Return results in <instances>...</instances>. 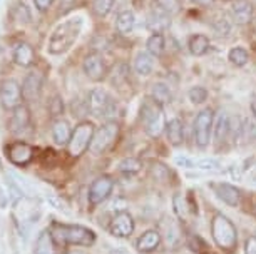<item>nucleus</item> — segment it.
Wrapping results in <instances>:
<instances>
[{"instance_id":"58836bf2","label":"nucleus","mask_w":256,"mask_h":254,"mask_svg":"<svg viewBox=\"0 0 256 254\" xmlns=\"http://www.w3.org/2000/svg\"><path fill=\"white\" fill-rule=\"evenodd\" d=\"M49 111H50L52 116H60V114L64 112V102H62V99L59 97V95H56V97L50 100Z\"/></svg>"},{"instance_id":"4be33fe9","label":"nucleus","mask_w":256,"mask_h":254,"mask_svg":"<svg viewBox=\"0 0 256 254\" xmlns=\"http://www.w3.org/2000/svg\"><path fill=\"white\" fill-rule=\"evenodd\" d=\"M166 134H168V141L172 146H181L184 141V127L180 119H171L169 124H166Z\"/></svg>"},{"instance_id":"f3484780","label":"nucleus","mask_w":256,"mask_h":254,"mask_svg":"<svg viewBox=\"0 0 256 254\" xmlns=\"http://www.w3.org/2000/svg\"><path fill=\"white\" fill-rule=\"evenodd\" d=\"M231 132V122L228 114L221 111L214 119V124H212V136H214V142L221 146V142H224L228 139Z\"/></svg>"},{"instance_id":"b1692460","label":"nucleus","mask_w":256,"mask_h":254,"mask_svg":"<svg viewBox=\"0 0 256 254\" xmlns=\"http://www.w3.org/2000/svg\"><path fill=\"white\" fill-rule=\"evenodd\" d=\"M34 254H56V243L50 231H42L38 234Z\"/></svg>"},{"instance_id":"c03bdc74","label":"nucleus","mask_w":256,"mask_h":254,"mask_svg":"<svg viewBox=\"0 0 256 254\" xmlns=\"http://www.w3.org/2000/svg\"><path fill=\"white\" fill-rule=\"evenodd\" d=\"M191 2L196 3V5H200V7H210V5H212L214 0H191Z\"/></svg>"},{"instance_id":"4c0bfd02","label":"nucleus","mask_w":256,"mask_h":254,"mask_svg":"<svg viewBox=\"0 0 256 254\" xmlns=\"http://www.w3.org/2000/svg\"><path fill=\"white\" fill-rule=\"evenodd\" d=\"M152 176L156 177L158 181H168V177L171 176V172H169V169L164 164L156 162V164L152 166Z\"/></svg>"},{"instance_id":"ea45409f","label":"nucleus","mask_w":256,"mask_h":254,"mask_svg":"<svg viewBox=\"0 0 256 254\" xmlns=\"http://www.w3.org/2000/svg\"><path fill=\"white\" fill-rule=\"evenodd\" d=\"M214 28H216V32L220 33V35H226V33L230 32V28H231V25L228 23V20L223 17V18H218L216 20V23H214Z\"/></svg>"},{"instance_id":"f8f14e48","label":"nucleus","mask_w":256,"mask_h":254,"mask_svg":"<svg viewBox=\"0 0 256 254\" xmlns=\"http://www.w3.org/2000/svg\"><path fill=\"white\" fill-rule=\"evenodd\" d=\"M42 85H44V77L40 72H30L27 74V77L22 82V97L27 102L38 99V95L42 92Z\"/></svg>"},{"instance_id":"cd10ccee","label":"nucleus","mask_w":256,"mask_h":254,"mask_svg":"<svg viewBox=\"0 0 256 254\" xmlns=\"http://www.w3.org/2000/svg\"><path fill=\"white\" fill-rule=\"evenodd\" d=\"M151 95H152V100H156L159 105H164V104L171 102V99H172L171 89H169V85H166L164 82L154 84L152 89H151Z\"/></svg>"},{"instance_id":"dca6fc26","label":"nucleus","mask_w":256,"mask_h":254,"mask_svg":"<svg viewBox=\"0 0 256 254\" xmlns=\"http://www.w3.org/2000/svg\"><path fill=\"white\" fill-rule=\"evenodd\" d=\"M28 126H30V111H28L26 105H18L12 112L8 129H10L12 134H17L18 136V134H22Z\"/></svg>"},{"instance_id":"4468645a","label":"nucleus","mask_w":256,"mask_h":254,"mask_svg":"<svg viewBox=\"0 0 256 254\" xmlns=\"http://www.w3.org/2000/svg\"><path fill=\"white\" fill-rule=\"evenodd\" d=\"M132 231H134V221H132L131 214L120 211V213L114 216L112 223H110V233H112L114 236L128 238V236H131Z\"/></svg>"},{"instance_id":"7ed1b4c3","label":"nucleus","mask_w":256,"mask_h":254,"mask_svg":"<svg viewBox=\"0 0 256 254\" xmlns=\"http://www.w3.org/2000/svg\"><path fill=\"white\" fill-rule=\"evenodd\" d=\"M211 234L214 243L221 249H226V251H231L236 246V243H238V233H236L234 224L223 214H216L212 218Z\"/></svg>"},{"instance_id":"39448f33","label":"nucleus","mask_w":256,"mask_h":254,"mask_svg":"<svg viewBox=\"0 0 256 254\" xmlns=\"http://www.w3.org/2000/svg\"><path fill=\"white\" fill-rule=\"evenodd\" d=\"M88 109L96 117L109 119L118 112V102L109 92L102 89H92L88 95Z\"/></svg>"},{"instance_id":"c9c22d12","label":"nucleus","mask_w":256,"mask_h":254,"mask_svg":"<svg viewBox=\"0 0 256 254\" xmlns=\"http://www.w3.org/2000/svg\"><path fill=\"white\" fill-rule=\"evenodd\" d=\"M188 95H190V100L192 104H202L208 99V90L204 87L196 85V87H192L190 92H188Z\"/></svg>"},{"instance_id":"bb28decb","label":"nucleus","mask_w":256,"mask_h":254,"mask_svg":"<svg viewBox=\"0 0 256 254\" xmlns=\"http://www.w3.org/2000/svg\"><path fill=\"white\" fill-rule=\"evenodd\" d=\"M188 47H190V52L192 55L201 57L210 49V39L206 35H202V33H196V35H192L190 39V45Z\"/></svg>"},{"instance_id":"49530a36","label":"nucleus","mask_w":256,"mask_h":254,"mask_svg":"<svg viewBox=\"0 0 256 254\" xmlns=\"http://www.w3.org/2000/svg\"><path fill=\"white\" fill-rule=\"evenodd\" d=\"M64 254H86V253H82V251H70V253H64Z\"/></svg>"},{"instance_id":"473e14b6","label":"nucleus","mask_w":256,"mask_h":254,"mask_svg":"<svg viewBox=\"0 0 256 254\" xmlns=\"http://www.w3.org/2000/svg\"><path fill=\"white\" fill-rule=\"evenodd\" d=\"M112 5H114V0H94L92 10L98 17H106L112 10Z\"/></svg>"},{"instance_id":"c756f323","label":"nucleus","mask_w":256,"mask_h":254,"mask_svg":"<svg viewBox=\"0 0 256 254\" xmlns=\"http://www.w3.org/2000/svg\"><path fill=\"white\" fill-rule=\"evenodd\" d=\"M172 206H174L176 214L180 216L181 219H188L190 211H192V208H190V204H188V201H186V198L182 194H176L174 196V199H172Z\"/></svg>"},{"instance_id":"37998d69","label":"nucleus","mask_w":256,"mask_h":254,"mask_svg":"<svg viewBox=\"0 0 256 254\" xmlns=\"http://www.w3.org/2000/svg\"><path fill=\"white\" fill-rule=\"evenodd\" d=\"M246 254H256V238H248V241H246Z\"/></svg>"},{"instance_id":"9d476101","label":"nucleus","mask_w":256,"mask_h":254,"mask_svg":"<svg viewBox=\"0 0 256 254\" xmlns=\"http://www.w3.org/2000/svg\"><path fill=\"white\" fill-rule=\"evenodd\" d=\"M82 69H84V74L94 82H100L106 77V72H108L104 57L99 52H90V54L86 55L84 62H82Z\"/></svg>"},{"instance_id":"79ce46f5","label":"nucleus","mask_w":256,"mask_h":254,"mask_svg":"<svg viewBox=\"0 0 256 254\" xmlns=\"http://www.w3.org/2000/svg\"><path fill=\"white\" fill-rule=\"evenodd\" d=\"M34 2H36V5H37V8L40 12H46L47 8H49L50 5H52V2H54V0H34Z\"/></svg>"},{"instance_id":"1a4fd4ad","label":"nucleus","mask_w":256,"mask_h":254,"mask_svg":"<svg viewBox=\"0 0 256 254\" xmlns=\"http://www.w3.org/2000/svg\"><path fill=\"white\" fill-rule=\"evenodd\" d=\"M22 87L17 80L4 79L0 80V104L6 109L14 111L18 105H22Z\"/></svg>"},{"instance_id":"e433bc0d","label":"nucleus","mask_w":256,"mask_h":254,"mask_svg":"<svg viewBox=\"0 0 256 254\" xmlns=\"http://www.w3.org/2000/svg\"><path fill=\"white\" fill-rule=\"evenodd\" d=\"M220 162L216 159H200V161H194V169H201V171H218L220 169Z\"/></svg>"},{"instance_id":"aec40b11","label":"nucleus","mask_w":256,"mask_h":254,"mask_svg":"<svg viewBox=\"0 0 256 254\" xmlns=\"http://www.w3.org/2000/svg\"><path fill=\"white\" fill-rule=\"evenodd\" d=\"M34 59H36V54H34L32 47L27 42H18L16 49H14V60H16V64L28 67L34 64Z\"/></svg>"},{"instance_id":"9b49d317","label":"nucleus","mask_w":256,"mask_h":254,"mask_svg":"<svg viewBox=\"0 0 256 254\" xmlns=\"http://www.w3.org/2000/svg\"><path fill=\"white\" fill-rule=\"evenodd\" d=\"M112 188H114V183L109 176H100L98 179L90 184V189H89V203L92 206H98L100 204L102 201H106L109 198V194L112 193Z\"/></svg>"},{"instance_id":"5701e85b","label":"nucleus","mask_w":256,"mask_h":254,"mask_svg":"<svg viewBox=\"0 0 256 254\" xmlns=\"http://www.w3.org/2000/svg\"><path fill=\"white\" fill-rule=\"evenodd\" d=\"M159 243H161V234L156 229H151V231H146L138 239V249L142 253L154 251L159 246Z\"/></svg>"},{"instance_id":"72a5a7b5","label":"nucleus","mask_w":256,"mask_h":254,"mask_svg":"<svg viewBox=\"0 0 256 254\" xmlns=\"http://www.w3.org/2000/svg\"><path fill=\"white\" fill-rule=\"evenodd\" d=\"M156 5L168 15H174L181 8V0H156Z\"/></svg>"},{"instance_id":"f704fd0d","label":"nucleus","mask_w":256,"mask_h":254,"mask_svg":"<svg viewBox=\"0 0 256 254\" xmlns=\"http://www.w3.org/2000/svg\"><path fill=\"white\" fill-rule=\"evenodd\" d=\"M178 241H180V229L174 224V221H171L169 219L168 224H166V243L168 246H176Z\"/></svg>"},{"instance_id":"c85d7f7f","label":"nucleus","mask_w":256,"mask_h":254,"mask_svg":"<svg viewBox=\"0 0 256 254\" xmlns=\"http://www.w3.org/2000/svg\"><path fill=\"white\" fill-rule=\"evenodd\" d=\"M148 52L154 57H159L162 54L164 50V37L161 35V33H152L151 37L148 39Z\"/></svg>"},{"instance_id":"0eeeda50","label":"nucleus","mask_w":256,"mask_h":254,"mask_svg":"<svg viewBox=\"0 0 256 254\" xmlns=\"http://www.w3.org/2000/svg\"><path fill=\"white\" fill-rule=\"evenodd\" d=\"M92 136H94V126L90 122H80L79 126H76V129L72 131L70 141L67 144L69 154L74 157L84 154L86 149L90 146Z\"/></svg>"},{"instance_id":"6ab92c4d","label":"nucleus","mask_w":256,"mask_h":254,"mask_svg":"<svg viewBox=\"0 0 256 254\" xmlns=\"http://www.w3.org/2000/svg\"><path fill=\"white\" fill-rule=\"evenodd\" d=\"M169 15L164 10H161L159 7H156L154 10L149 13V18H148V27L151 28L154 33H161L162 30H166L169 27Z\"/></svg>"},{"instance_id":"20e7f679","label":"nucleus","mask_w":256,"mask_h":254,"mask_svg":"<svg viewBox=\"0 0 256 254\" xmlns=\"http://www.w3.org/2000/svg\"><path fill=\"white\" fill-rule=\"evenodd\" d=\"M141 119L144 122V129L151 137H159L166 129V121H164V112L161 105L152 99L144 100L141 107Z\"/></svg>"},{"instance_id":"ddd939ff","label":"nucleus","mask_w":256,"mask_h":254,"mask_svg":"<svg viewBox=\"0 0 256 254\" xmlns=\"http://www.w3.org/2000/svg\"><path fill=\"white\" fill-rule=\"evenodd\" d=\"M7 157L12 164L16 166H26L32 161L34 149L26 142H14L7 147Z\"/></svg>"},{"instance_id":"7c9ffc66","label":"nucleus","mask_w":256,"mask_h":254,"mask_svg":"<svg viewBox=\"0 0 256 254\" xmlns=\"http://www.w3.org/2000/svg\"><path fill=\"white\" fill-rule=\"evenodd\" d=\"M119 171L120 172H128V174H136V172L141 171V161L136 159V157H126L119 162Z\"/></svg>"},{"instance_id":"412c9836","label":"nucleus","mask_w":256,"mask_h":254,"mask_svg":"<svg viewBox=\"0 0 256 254\" xmlns=\"http://www.w3.org/2000/svg\"><path fill=\"white\" fill-rule=\"evenodd\" d=\"M154 69V55L149 52H138L136 59H134V70L142 77H148Z\"/></svg>"},{"instance_id":"f03ea898","label":"nucleus","mask_w":256,"mask_h":254,"mask_svg":"<svg viewBox=\"0 0 256 254\" xmlns=\"http://www.w3.org/2000/svg\"><path fill=\"white\" fill-rule=\"evenodd\" d=\"M50 234L59 244H76V246H90L96 241L92 229L79 226V224H60L54 223L50 226Z\"/></svg>"},{"instance_id":"393cba45","label":"nucleus","mask_w":256,"mask_h":254,"mask_svg":"<svg viewBox=\"0 0 256 254\" xmlns=\"http://www.w3.org/2000/svg\"><path fill=\"white\" fill-rule=\"evenodd\" d=\"M70 136H72V131H70L69 122L57 121L54 124V127H52V137H54L56 144H60V146H64V144H69Z\"/></svg>"},{"instance_id":"6e6552de","label":"nucleus","mask_w":256,"mask_h":254,"mask_svg":"<svg viewBox=\"0 0 256 254\" xmlns=\"http://www.w3.org/2000/svg\"><path fill=\"white\" fill-rule=\"evenodd\" d=\"M214 124V114L211 109H202L194 119V142L198 147H206L210 144V137Z\"/></svg>"},{"instance_id":"2eb2a0df","label":"nucleus","mask_w":256,"mask_h":254,"mask_svg":"<svg viewBox=\"0 0 256 254\" xmlns=\"http://www.w3.org/2000/svg\"><path fill=\"white\" fill-rule=\"evenodd\" d=\"M212 193L216 194V198L221 199L223 203L230 206H238L241 201V193L238 188L231 186L228 183H212L211 184Z\"/></svg>"},{"instance_id":"423d86ee","label":"nucleus","mask_w":256,"mask_h":254,"mask_svg":"<svg viewBox=\"0 0 256 254\" xmlns=\"http://www.w3.org/2000/svg\"><path fill=\"white\" fill-rule=\"evenodd\" d=\"M118 134H119V126L116 122L102 124V126L94 132L89 151L96 156L102 154V152H106L114 144V141L118 139Z\"/></svg>"},{"instance_id":"a211bd4d","label":"nucleus","mask_w":256,"mask_h":254,"mask_svg":"<svg viewBox=\"0 0 256 254\" xmlns=\"http://www.w3.org/2000/svg\"><path fill=\"white\" fill-rule=\"evenodd\" d=\"M231 13L236 23H248L253 18V3L250 0H234L233 5H231Z\"/></svg>"},{"instance_id":"2f4dec72","label":"nucleus","mask_w":256,"mask_h":254,"mask_svg":"<svg viewBox=\"0 0 256 254\" xmlns=\"http://www.w3.org/2000/svg\"><path fill=\"white\" fill-rule=\"evenodd\" d=\"M228 59L231 64L241 67L248 62V52H246V49H243V47H233L228 54Z\"/></svg>"},{"instance_id":"a19ab883","label":"nucleus","mask_w":256,"mask_h":254,"mask_svg":"<svg viewBox=\"0 0 256 254\" xmlns=\"http://www.w3.org/2000/svg\"><path fill=\"white\" fill-rule=\"evenodd\" d=\"M174 161H176V164L180 166V167H191V169H194V161L190 159V157L178 156Z\"/></svg>"},{"instance_id":"a878e982","label":"nucleus","mask_w":256,"mask_h":254,"mask_svg":"<svg viewBox=\"0 0 256 254\" xmlns=\"http://www.w3.org/2000/svg\"><path fill=\"white\" fill-rule=\"evenodd\" d=\"M134 25H136V17L131 10H122L116 17V28L119 33H129L132 32Z\"/></svg>"},{"instance_id":"a18cd8bd","label":"nucleus","mask_w":256,"mask_h":254,"mask_svg":"<svg viewBox=\"0 0 256 254\" xmlns=\"http://www.w3.org/2000/svg\"><path fill=\"white\" fill-rule=\"evenodd\" d=\"M251 112H253V116H254V119H256V97L251 100Z\"/></svg>"},{"instance_id":"f257e3e1","label":"nucleus","mask_w":256,"mask_h":254,"mask_svg":"<svg viewBox=\"0 0 256 254\" xmlns=\"http://www.w3.org/2000/svg\"><path fill=\"white\" fill-rule=\"evenodd\" d=\"M82 30V18L80 17H72L67 18L66 22L59 23L54 32L50 33L49 40H47V50L52 55H60L64 54L74 45V42L79 39Z\"/></svg>"}]
</instances>
